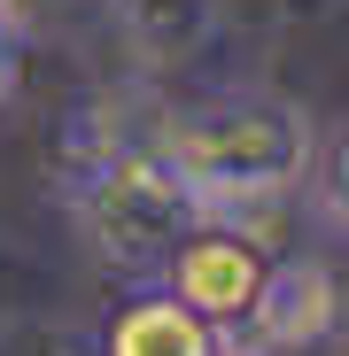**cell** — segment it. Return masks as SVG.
<instances>
[{
	"mask_svg": "<svg viewBox=\"0 0 349 356\" xmlns=\"http://www.w3.org/2000/svg\"><path fill=\"white\" fill-rule=\"evenodd\" d=\"M155 132L179 163V178L202 194V209H272L287 194H303L311 155H318V124L311 108L279 101V93H202L179 108H155Z\"/></svg>",
	"mask_w": 349,
	"mask_h": 356,
	"instance_id": "2",
	"label": "cell"
},
{
	"mask_svg": "<svg viewBox=\"0 0 349 356\" xmlns=\"http://www.w3.org/2000/svg\"><path fill=\"white\" fill-rule=\"evenodd\" d=\"M16 54H24V8L0 0V93L16 86Z\"/></svg>",
	"mask_w": 349,
	"mask_h": 356,
	"instance_id": "7",
	"label": "cell"
},
{
	"mask_svg": "<svg viewBox=\"0 0 349 356\" xmlns=\"http://www.w3.org/2000/svg\"><path fill=\"white\" fill-rule=\"evenodd\" d=\"M303 194H311V209H318V225L334 232V241H349V116L318 132V155H311Z\"/></svg>",
	"mask_w": 349,
	"mask_h": 356,
	"instance_id": "6",
	"label": "cell"
},
{
	"mask_svg": "<svg viewBox=\"0 0 349 356\" xmlns=\"http://www.w3.org/2000/svg\"><path fill=\"white\" fill-rule=\"evenodd\" d=\"M334 341L349 348V241H334Z\"/></svg>",
	"mask_w": 349,
	"mask_h": 356,
	"instance_id": "8",
	"label": "cell"
},
{
	"mask_svg": "<svg viewBox=\"0 0 349 356\" xmlns=\"http://www.w3.org/2000/svg\"><path fill=\"white\" fill-rule=\"evenodd\" d=\"M54 186H63V209L86 232V248L125 279H155L171 248L210 217L171 163L155 108H132V101H86L70 116Z\"/></svg>",
	"mask_w": 349,
	"mask_h": 356,
	"instance_id": "1",
	"label": "cell"
},
{
	"mask_svg": "<svg viewBox=\"0 0 349 356\" xmlns=\"http://www.w3.org/2000/svg\"><path fill=\"white\" fill-rule=\"evenodd\" d=\"M101 356H249L241 333L202 318L163 279H132L101 318Z\"/></svg>",
	"mask_w": 349,
	"mask_h": 356,
	"instance_id": "4",
	"label": "cell"
},
{
	"mask_svg": "<svg viewBox=\"0 0 349 356\" xmlns=\"http://www.w3.org/2000/svg\"><path fill=\"white\" fill-rule=\"evenodd\" d=\"M272 271H279V248L264 241V232H256L249 217H233V209H210L187 241L171 248V264H163L155 279H163L171 294H187L202 318H217V325L241 333L249 310L264 302Z\"/></svg>",
	"mask_w": 349,
	"mask_h": 356,
	"instance_id": "3",
	"label": "cell"
},
{
	"mask_svg": "<svg viewBox=\"0 0 349 356\" xmlns=\"http://www.w3.org/2000/svg\"><path fill=\"white\" fill-rule=\"evenodd\" d=\"M318 341H334V256H279L264 302L241 325V348L249 356H303Z\"/></svg>",
	"mask_w": 349,
	"mask_h": 356,
	"instance_id": "5",
	"label": "cell"
}]
</instances>
